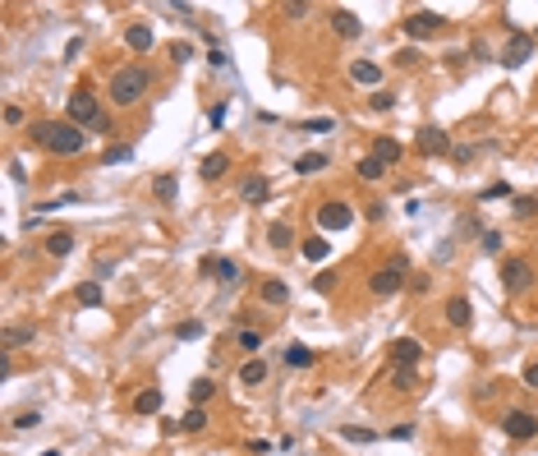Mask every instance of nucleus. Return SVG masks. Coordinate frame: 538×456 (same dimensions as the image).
Here are the masks:
<instances>
[{
    "label": "nucleus",
    "instance_id": "obj_1",
    "mask_svg": "<svg viewBox=\"0 0 538 456\" xmlns=\"http://www.w3.org/2000/svg\"><path fill=\"white\" fill-rule=\"evenodd\" d=\"M33 143H42L55 157H78L83 143H88V129H78L69 120H42V124H33Z\"/></svg>",
    "mask_w": 538,
    "mask_h": 456
},
{
    "label": "nucleus",
    "instance_id": "obj_2",
    "mask_svg": "<svg viewBox=\"0 0 538 456\" xmlns=\"http://www.w3.org/2000/svg\"><path fill=\"white\" fill-rule=\"evenodd\" d=\"M152 88V74H147L143 65H124V69H115V74H110V101H115V106H133V101L143 97V92Z\"/></svg>",
    "mask_w": 538,
    "mask_h": 456
},
{
    "label": "nucleus",
    "instance_id": "obj_3",
    "mask_svg": "<svg viewBox=\"0 0 538 456\" xmlns=\"http://www.w3.org/2000/svg\"><path fill=\"white\" fill-rule=\"evenodd\" d=\"M405 272H409V263H405V258H395V263L377 267L373 277H368V290H373L377 300H386V295H395V290L405 286Z\"/></svg>",
    "mask_w": 538,
    "mask_h": 456
},
{
    "label": "nucleus",
    "instance_id": "obj_4",
    "mask_svg": "<svg viewBox=\"0 0 538 456\" xmlns=\"http://www.w3.org/2000/svg\"><path fill=\"white\" fill-rule=\"evenodd\" d=\"M97 120H101V111H97V97H92L88 88L69 92V124H78V129H92Z\"/></svg>",
    "mask_w": 538,
    "mask_h": 456
},
{
    "label": "nucleus",
    "instance_id": "obj_5",
    "mask_svg": "<svg viewBox=\"0 0 538 456\" xmlns=\"http://www.w3.org/2000/svg\"><path fill=\"white\" fill-rule=\"evenodd\" d=\"M502 286L511 290V295H525V290L534 286V267H529L525 258H506L502 263Z\"/></svg>",
    "mask_w": 538,
    "mask_h": 456
},
{
    "label": "nucleus",
    "instance_id": "obj_6",
    "mask_svg": "<svg viewBox=\"0 0 538 456\" xmlns=\"http://www.w3.org/2000/svg\"><path fill=\"white\" fill-rule=\"evenodd\" d=\"M502 429H506V438L529 443V438H538V415H529V411H511V415L502 420Z\"/></svg>",
    "mask_w": 538,
    "mask_h": 456
},
{
    "label": "nucleus",
    "instance_id": "obj_7",
    "mask_svg": "<svg viewBox=\"0 0 538 456\" xmlns=\"http://www.w3.org/2000/svg\"><path fill=\"white\" fill-rule=\"evenodd\" d=\"M529 56H534V37H529V33H511V42H506V51L497 60H502L506 69H520Z\"/></svg>",
    "mask_w": 538,
    "mask_h": 456
},
{
    "label": "nucleus",
    "instance_id": "obj_8",
    "mask_svg": "<svg viewBox=\"0 0 538 456\" xmlns=\"http://www.w3.org/2000/svg\"><path fill=\"white\" fill-rule=\"evenodd\" d=\"M442 28H446V19H442V14H432V10H414L405 19V33L409 37H437Z\"/></svg>",
    "mask_w": 538,
    "mask_h": 456
},
{
    "label": "nucleus",
    "instance_id": "obj_9",
    "mask_svg": "<svg viewBox=\"0 0 538 456\" xmlns=\"http://www.w3.org/2000/svg\"><path fill=\"white\" fill-rule=\"evenodd\" d=\"M354 222V212L345 203H318V226L322 231H345Z\"/></svg>",
    "mask_w": 538,
    "mask_h": 456
},
{
    "label": "nucleus",
    "instance_id": "obj_10",
    "mask_svg": "<svg viewBox=\"0 0 538 456\" xmlns=\"http://www.w3.org/2000/svg\"><path fill=\"white\" fill-rule=\"evenodd\" d=\"M419 355H423V345H419L414 336H400V341H391V364H395V369H414Z\"/></svg>",
    "mask_w": 538,
    "mask_h": 456
},
{
    "label": "nucleus",
    "instance_id": "obj_11",
    "mask_svg": "<svg viewBox=\"0 0 538 456\" xmlns=\"http://www.w3.org/2000/svg\"><path fill=\"white\" fill-rule=\"evenodd\" d=\"M203 272H208V277H217L221 286H235V281H240V267L231 263V258H203Z\"/></svg>",
    "mask_w": 538,
    "mask_h": 456
},
{
    "label": "nucleus",
    "instance_id": "obj_12",
    "mask_svg": "<svg viewBox=\"0 0 538 456\" xmlns=\"http://www.w3.org/2000/svg\"><path fill=\"white\" fill-rule=\"evenodd\" d=\"M414 148H419L423 157H432V152H446V148H451V138H446V129H432V124H428V129H419Z\"/></svg>",
    "mask_w": 538,
    "mask_h": 456
},
{
    "label": "nucleus",
    "instance_id": "obj_13",
    "mask_svg": "<svg viewBox=\"0 0 538 456\" xmlns=\"http://www.w3.org/2000/svg\"><path fill=\"white\" fill-rule=\"evenodd\" d=\"M327 19H331V28H336V37H345V42H354V37H359V33H363V23H359V19H354V14H350V10H331V14H327Z\"/></svg>",
    "mask_w": 538,
    "mask_h": 456
},
{
    "label": "nucleus",
    "instance_id": "obj_14",
    "mask_svg": "<svg viewBox=\"0 0 538 456\" xmlns=\"http://www.w3.org/2000/svg\"><path fill=\"white\" fill-rule=\"evenodd\" d=\"M373 157L382 162V166H400V157H405V148L395 143V138H386V134H382V138H373Z\"/></svg>",
    "mask_w": 538,
    "mask_h": 456
},
{
    "label": "nucleus",
    "instance_id": "obj_15",
    "mask_svg": "<svg viewBox=\"0 0 538 456\" xmlns=\"http://www.w3.org/2000/svg\"><path fill=\"white\" fill-rule=\"evenodd\" d=\"M470 318H474V304L465 300V295H451L446 300V323L451 327H470Z\"/></svg>",
    "mask_w": 538,
    "mask_h": 456
},
{
    "label": "nucleus",
    "instance_id": "obj_16",
    "mask_svg": "<svg viewBox=\"0 0 538 456\" xmlns=\"http://www.w3.org/2000/svg\"><path fill=\"white\" fill-rule=\"evenodd\" d=\"M258 300H263V304H286L290 300V286L281 277H267L263 286H258Z\"/></svg>",
    "mask_w": 538,
    "mask_h": 456
},
{
    "label": "nucleus",
    "instance_id": "obj_17",
    "mask_svg": "<svg viewBox=\"0 0 538 456\" xmlns=\"http://www.w3.org/2000/svg\"><path fill=\"white\" fill-rule=\"evenodd\" d=\"M124 46H129V51H138V56H143V51H152V28H147V23H133L129 33H124Z\"/></svg>",
    "mask_w": 538,
    "mask_h": 456
},
{
    "label": "nucleus",
    "instance_id": "obj_18",
    "mask_svg": "<svg viewBox=\"0 0 538 456\" xmlns=\"http://www.w3.org/2000/svg\"><path fill=\"white\" fill-rule=\"evenodd\" d=\"M37 336V327L28 323V327H5V336H0V350H19V345H28Z\"/></svg>",
    "mask_w": 538,
    "mask_h": 456
},
{
    "label": "nucleus",
    "instance_id": "obj_19",
    "mask_svg": "<svg viewBox=\"0 0 538 456\" xmlns=\"http://www.w3.org/2000/svg\"><path fill=\"white\" fill-rule=\"evenodd\" d=\"M240 383H244V387H263V383H267V364H263L258 355H253L249 364L240 369Z\"/></svg>",
    "mask_w": 538,
    "mask_h": 456
},
{
    "label": "nucleus",
    "instance_id": "obj_20",
    "mask_svg": "<svg viewBox=\"0 0 538 456\" xmlns=\"http://www.w3.org/2000/svg\"><path fill=\"white\" fill-rule=\"evenodd\" d=\"M226 171H231V157H226V152H208V157H203V180H221Z\"/></svg>",
    "mask_w": 538,
    "mask_h": 456
},
{
    "label": "nucleus",
    "instance_id": "obj_21",
    "mask_svg": "<svg viewBox=\"0 0 538 456\" xmlns=\"http://www.w3.org/2000/svg\"><path fill=\"white\" fill-rule=\"evenodd\" d=\"M175 194H180V180L175 176H157L152 180V199L157 203H175Z\"/></svg>",
    "mask_w": 538,
    "mask_h": 456
},
{
    "label": "nucleus",
    "instance_id": "obj_22",
    "mask_svg": "<svg viewBox=\"0 0 538 456\" xmlns=\"http://www.w3.org/2000/svg\"><path fill=\"white\" fill-rule=\"evenodd\" d=\"M69 249H74V235H69V231H51V235H46V254H51V258H65Z\"/></svg>",
    "mask_w": 538,
    "mask_h": 456
},
{
    "label": "nucleus",
    "instance_id": "obj_23",
    "mask_svg": "<svg viewBox=\"0 0 538 456\" xmlns=\"http://www.w3.org/2000/svg\"><path fill=\"white\" fill-rule=\"evenodd\" d=\"M74 300L83 304V309H101V281H83V286L74 290Z\"/></svg>",
    "mask_w": 538,
    "mask_h": 456
},
{
    "label": "nucleus",
    "instance_id": "obj_24",
    "mask_svg": "<svg viewBox=\"0 0 538 456\" xmlns=\"http://www.w3.org/2000/svg\"><path fill=\"white\" fill-rule=\"evenodd\" d=\"M350 78H354V83H368V88H373L377 78H382V69H377L373 60H354V65H350Z\"/></svg>",
    "mask_w": 538,
    "mask_h": 456
},
{
    "label": "nucleus",
    "instance_id": "obj_25",
    "mask_svg": "<svg viewBox=\"0 0 538 456\" xmlns=\"http://www.w3.org/2000/svg\"><path fill=\"white\" fill-rule=\"evenodd\" d=\"M133 411H138V415H157V411H161V392H157V387L138 392V397H133Z\"/></svg>",
    "mask_w": 538,
    "mask_h": 456
},
{
    "label": "nucleus",
    "instance_id": "obj_26",
    "mask_svg": "<svg viewBox=\"0 0 538 456\" xmlns=\"http://www.w3.org/2000/svg\"><path fill=\"white\" fill-rule=\"evenodd\" d=\"M267 194H272V185H267V176H253L249 185H244V203H253V208H258V203H263Z\"/></svg>",
    "mask_w": 538,
    "mask_h": 456
},
{
    "label": "nucleus",
    "instance_id": "obj_27",
    "mask_svg": "<svg viewBox=\"0 0 538 456\" xmlns=\"http://www.w3.org/2000/svg\"><path fill=\"white\" fill-rule=\"evenodd\" d=\"M354 176H359V180H382V176H386V166L377 162L373 152H368V157H359V166H354Z\"/></svg>",
    "mask_w": 538,
    "mask_h": 456
},
{
    "label": "nucleus",
    "instance_id": "obj_28",
    "mask_svg": "<svg viewBox=\"0 0 538 456\" xmlns=\"http://www.w3.org/2000/svg\"><path fill=\"white\" fill-rule=\"evenodd\" d=\"M322 166H327V152H304V157L295 162V171H299V176H318Z\"/></svg>",
    "mask_w": 538,
    "mask_h": 456
},
{
    "label": "nucleus",
    "instance_id": "obj_29",
    "mask_svg": "<svg viewBox=\"0 0 538 456\" xmlns=\"http://www.w3.org/2000/svg\"><path fill=\"white\" fill-rule=\"evenodd\" d=\"M180 429H184V434H203V429H208V411H203V406H194V411H184V420H180Z\"/></svg>",
    "mask_w": 538,
    "mask_h": 456
},
{
    "label": "nucleus",
    "instance_id": "obj_30",
    "mask_svg": "<svg viewBox=\"0 0 538 456\" xmlns=\"http://www.w3.org/2000/svg\"><path fill=\"white\" fill-rule=\"evenodd\" d=\"M212 392H217V383H212V378H194V383H189V401H194V406H208Z\"/></svg>",
    "mask_w": 538,
    "mask_h": 456
},
{
    "label": "nucleus",
    "instance_id": "obj_31",
    "mask_svg": "<svg viewBox=\"0 0 538 456\" xmlns=\"http://www.w3.org/2000/svg\"><path fill=\"white\" fill-rule=\"evenodd\" d=\"M286 364L290 369H308V364H313V350H308V345H286Z\"/></svg>",
    "mask_w": 538,
    "mask_h": 456
},
{
    "label": "nucleus",
    "instance_id": "obj_32",
    "mask_svg": "<svg viewBox=\"0 0 538 456\" xmlns=\"http://www.w3.org/2000/svg\"><path fill=\"white\" fill-rule=\"evenodd\" d=\"M267 240H272V249H286L290 240H295V231H290L286 222H272V226H267Z\"/></svg>",
    "mask_w": 538,
    "mask_h": 456
},
{
    "label": "nucleus",
    "instance_id": "obj_33",
    "mask_svg": "<svg viewBox=\"0 0 538 456\" xmlns=\"http://www.w3.org/2000/svg\"><path fill=\"white\" fill-rule=\"evenodd\" d=\"M240 350H249V355H253V350H263V332H258V327H244V332H240Z\"/></svg>",
    "mask_w": 538,
    "mask_h": 456
},
{
    "label": "nucleus",
    "instance_id": "obj_34",
    "mask_svg": "<svg viewBox=\"0 0 538 456\" xmlns=\"http://www.w3.org/2000/svg\"><path fill=\"white\" fill-rule=\"evenodd\" d=\"M327 240H304V258H308V263H322V258H327Z\"/></svg>",
    "mask_w": 538,
    "mask_h": 456
},
{
    "label": "nucleus",
    "instance_id": "obj_35",
    "mask_svg": "<svg viewBox=\"0 0 538 456\" xmlns=\"http://www.w3.org/2000/svg\"><path fill=\"white\" fill-rule=\"evenodd\" d=\"M341 438H350V443H373V429H354V424H350V429H341Z\"/></svg>",
    "mask_w": 538,
    "mask_h": 456
},
{
    "label": "nucleus",
    "instance_id": "obj_36",
    "mask_svg": "<svg viewBox=\"0 0 538 456\" xmlns=\"http://www.w3.org/2000/svg\"><path fill=\"white\" fill-rule=\"evenodd\" d=\"M299 129H304V134H327V129H336V120H331V115H327V120H304Z\"/></svg>",
    "mask_w": 538,
    "mask_h": 456
},
{
    "label": "nucleus",
    "instance_id": "obj_37",
    "mask_svg": "<svg viewBox=\"0 0 538 456\" xmlns=\"http://www.w3.org/2000/svg\"><path fill=\"white\" fill-rule=\"evenodd\" d=\"M189 56H194V46H189V42H175V46H170V60H175V65H184Z\"/></svg>",
    "mask_w": 538,
    "mask_h": 456
},
{
    "label": "nucleus",
    "instance_id": "obj_38",
    "mask_svg": "<svg viewBox=\"0 0 538 456\" xmlns=\"http://www.w3.org/2000/svg\"><path fill=\"white\" fill-rule=\"evenodd\" d=\"M203 336V323H180V341H198Z\"/></svg>",
    "mask_w": 538,
    "mask_h": 456
},
{
    "label": "nucleus",
    "instance_id": "obj_39",
    "mask_svg": "<svg viewBox=\"0 0 538 456\" xmlns=\"http://www.w3.org/2000/svg\"><path fill=\"white\" fill-rule=\"evenodd\" d=\"M391 106H395L391 92H373V111H391Z\"/></svg>",
    "mask_w": 538,
    "mask_h": 456
},
{
    "label": "nucleus",
    "instance_id": "obj_40",
    "mask_svg": "<svg viewBox=\"0 0 538 456\" xmlns=\"http://www.w3.org/2000/svg\"><path fill=\"white\" fill-rule=\"evenodd\" d=\"M37 424H42V415L28 411V415H19V420H14V429H37Z\"/></svg>",
    "mask_w": 538,
    "mask_h": 456
},
{
    "label": "nucleus",
    "instance_id": "obj_41",
    "mask_svg": "<svg viewBox=\"0 0 538 456\" xmlns=\"http://www.w3.org/2000/svg\"><path fill=\"white\" fill-rule=\"evenodd\" d=\"M133 148H106V162H129Z\"/></svg>",
    "mask_w": 538,
    "mask_h": 456
},
{
    "label": "nucleus",
    "instance_id": "obj_42",
    "mask_svg": "<svg viewBox=\"0 0 538 456\" xmlns=\"http://www.w3.org/2000/svg\"><path fill=\"white\" fill-rule=\"evenodd\" d=\"M395 387H414V369H395Z\"/></svg>",
    "mask_w": 538,
    "mask_h": 456
},
{
    "label": "nucleus",
    "instance_id": "obj_43",
    "mask_svg": "<svg viewBox=\"0 0 538 456\" xmlns=\"http://www.w3.org/2000/svg\"><path fill=\"white\" fill-rule=\"evenodd\" d=\"M484 249H488V254H497V249H502V235H497V231H484Z\"/></svg>",
    "mask_w": 538,
    "mask_h": 456
},
{
    "label": "nucleus",
    "instance_id": "obj_44",
    "mask_svg": "<svg viewBox=\"0 0 538 456\" xmlns=\"http://www.w3.org/2000/svg\"><path fill=\"white\" fill-rule=\"evenodd\" d=\"M336 286V277H331V272H318V277H313V290H331Z\"/></svg>",
    "mask_w": 538,
    "mask_h": 456
},
{
    "label": "nucleus",
    "instance_id": "obj_45",
    "mask_svg": "<svg viewBox=\"0 0 538 456\" xmlns=\"http://www.w3.org/2000/svg\"><path fill=\"white\" fill-rule=\"evenodd\" d=\"M538 208V199H516V217H529Z\"/></svg>",
    "mask_w": 538,
    "mask_h": 456
},
{
    "label": "nucleus",
    "instance_id": "obj_46",
    "mask_svg": "<svg viewBox=\"0 0 538 456\" xmlns=\"http://www.w3.org/2000/svg\"><path fill=\"white\" fill-rule=\"evenodd\" d=\"M5 124H23V111H19V106H14V101H10V106H5Z\"/></svg>",
    "mask_w": 538,
    "mask_h": 456
},
{
    "label": "nucleus",
    "instance_id": "obj_47",
    "mask_svg": "<svg viewBox=\"0 0 538 456\" xmlns=\"http://www.w3.org/2000/svg\"><path fill=\"white\" fill-rule=\"evenodd\" d=\"M208 60H212V65H231V56H226V51H221L217 42H212V56H208Z\"/></svg>",
    "mask_w": 538,
    "mask_h": 456
},
{
    "label": "nucleus",
    "instance_id": "obj_48",
    "mask_svg": "<svg viewBox=\"0 0 538 456\" xmlns=\"http://www.w3.org/2000/svg\"><path fill=\"white\" fill-rule=\"evenodd\" d=\"M286 14H290V19H304L308 5H304V0H295V5H286Z\"/></svg>",
    "mask_w": 538,
    "mask_h": 456
},
{
    "label": "nucleus",
    "instance_id": "obj_49",
    "mask_svg": "<svg viewBox=\"0 0 538 456\" xmlns=\"http://www.w3.org/2000/svg\"><path fill=\"white\" fill-rule=\"evenodd\" d=\"M221 120H226V106H212V111H208V124H212V129H217Z\"/></svg>",
    "mask_w": 538,
    "mask_h": 456
},
{
    "label": "nucleus",
    "instance_id": "obj_50",
    "mask_svg": "<svg viewBox=\"0 0 538 456\" xmlns=\"http://www.w3.org/2000/svg\"><path fill=\"white\" fill-rule=\"evenodd\" d=\"M525 387H538V364H529V369H525Z\"/></svg>",
    "mask_w": 538,
    "mask_h": 456
},
{
    "label": "nucleus",
    "instance_id": "obj_51",
    "mask_svg": "<svg viewBox=\"0 0 538 456\" xmlns=\"http://www.w3.org/2000/svg\"><path fill=\"white\" fill-rule=\"evenodd\" d=\"M42 456H65V452H55V447H51V452H42Z\"/></svg>",
    "mask_w": 538,
    "mask_h": 456
}]
</instances>
